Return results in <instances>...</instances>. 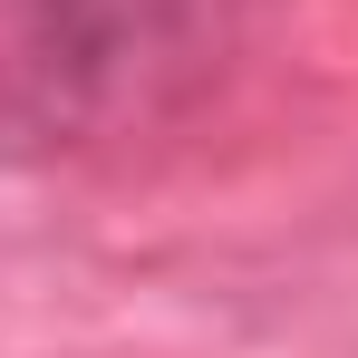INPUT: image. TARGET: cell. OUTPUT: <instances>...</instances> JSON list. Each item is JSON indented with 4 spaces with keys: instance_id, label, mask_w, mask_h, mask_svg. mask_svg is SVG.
Wrapping results in <instances>:
<instances>
[{
    "instance_id": "1",
    "label": "cell",
    "mask_w": 358,
    "mask_h": 358,
    "mask_svg": "<svg viewBox=\"0 0 358 358\" xmlns=\"http://www.w3.org/2000/svg\"><path fill=\"white\" fill-rule=\"evenodd\" d=\"M213 0H0V155H59L145 117L203 59Z\"/></svg>"
}]
</instances>
